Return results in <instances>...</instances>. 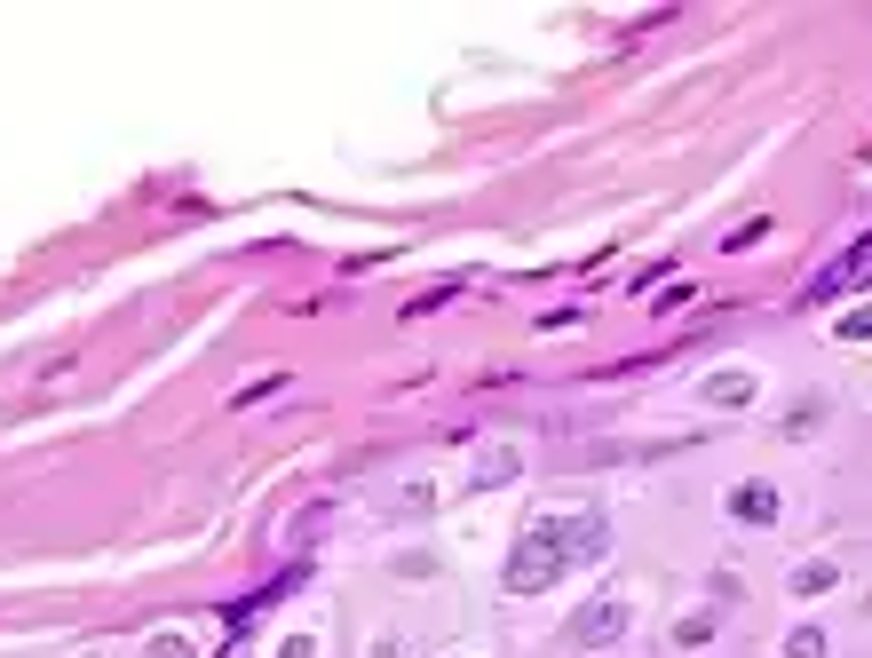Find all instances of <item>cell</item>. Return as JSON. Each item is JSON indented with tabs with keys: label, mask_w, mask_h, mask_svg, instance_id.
<instances>
[{
	"label": "cell",
	"mask_w": 872,
	"mask_h": 658,
	"mask_svg": "<svg viewBox=\"0 0 872 658\" xmlns=\"http://www.w3.org/2000/svg\"><path fill=\"white\" fill-rule=\"evenodd\" d=\"M595 548H603V516H579L571 532H563V524H540V532L516 548V563H508V587H547V579H555V563L595 555Z\"/></svg>",
	"instance_id": "1"
},
{
	"label": "cell",
	"mask_w": 872,
	"mask_h": 658,
	"mask_svg": "<svg viewBox=\"0 0 872 658\" xmlns=\"http://www.w3.org/2000/svg\"><path fill=\"white\" fill-rule=\"evenodd\" d=\"M730 508H738L746 524H769V516H777V492H769V484H738V492H730Z\"/></svg>",
	"instance_id": "3"
},
{
	"label": "cell",
	"mask_w": 872,
	"mask_h": 658,
	"mask_svg": "<svg viewBox=\"0 0 872 658\" xmlns=\"http://www.w3.org/2000/svg\"><path fill=\"white\" fill-rule=\"evenodd\" d=\"M619 627H627V603H587V611L571 619V643H587V651H595V643H611Z\"/></svg>",
	"instance_id": "2"
}]
</instances>
